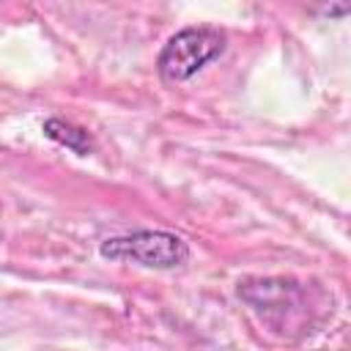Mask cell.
Segmentation results:
<instances>
[{
    "label": "cell",
    "instance_id": "cell-1",
    "mask_svg": "<svg viewBox=\"0 0 351 351\" xmlns=\"http://www.w3.org/2000/svg\"><path fill=\"white\" fill-rule=\"evenodd\" d=\"M225 49V33L208 25L178 30L159 52V74L167 82H184L195 77L206 63L219 58Z\"/></svg>",
    "mask_w": 351,
    "mask_h": 351
},
{
    "label": "cell",
    "instance_id": "cell-2",
    "mask_svg": "<svg viewBox=\"0 0 351 351\" xmlns=\"http://www.w3.org/2000/svg\"><path fill=\"white\" fill-rule=\"evenodd\" d=\"M99 252L110 261H134L148 269H176L186 263L189 244L167 230H134L129 236L101 241Z\"/></svg>",
    "mask_w": 351,
    "mask_h": 351
},
{
    "label": "cell",
    "instance_id": "cell-3",
    "mask_svg": "<svg viewBox=\"0 0 351 351\" xmlns=\"http://www.w3.org/2000/svg\"><path fill=\"white\" fill-rule=\"evenodd\" d=\"M44 134L60 145H66L69 151L80 154V156H88L93 154V137L82 129V126H74L63 118H47L44 121Z\"/></svg>",
    "mask_w": 351,
    "mask_h": 351
}]
</instances>
